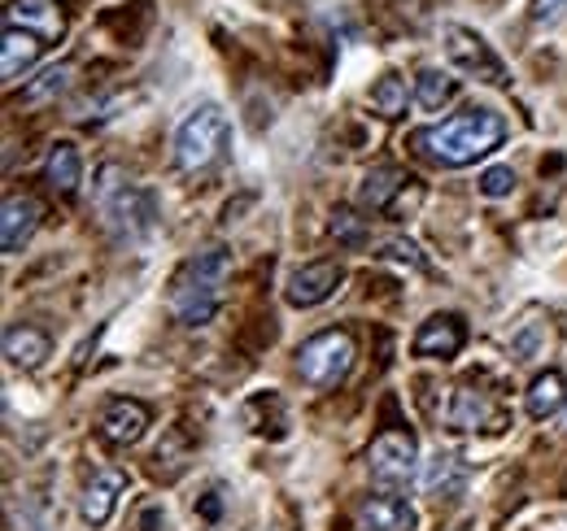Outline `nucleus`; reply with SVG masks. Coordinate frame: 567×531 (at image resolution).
<instances>
[{"label": "nucleus", "mask_w": 567, "mask_h": 531, "mask_svg": "<svg viewBox=\"0 0 567 531\" xmlns=\"http://www.w3.org/2000/svg\"><path fill=\"white\" fill-rule=\"evenodd\" d=\"M502 139H506L502 114L472 105V110H463V114H454V118H445V123L420 127V132L411 135V148H415L420 157H427V162H436V166L458 170V166H472V162L489 157Z\"/></svg>", "instance_id": "nucleus-1"}, {"label": "nucleus", "mask_w": 567, "mask_h": 531, "mask_svg": "<svg viewBox=\"0 0 567 531\" xmlns=\"http://www.w3.org/2000/svg\"><path fill=\"white\" fill-rule=\"evenodd\" d=\"M231 274V253L223 244L202 249L197 258L179 266V274L171 279V314L184 327H206L214 314L223 310V288Z\"/></svg>", "instance_id": "nucleus-2"}, {"label": "nucleus", "mask_w": 567, "mask_h": 531, "mask_svg": "<svg viewBox=\"0 0 567 531\" xmlns=\"http://www.w3.org/2000/svg\"><path fill=\"white\" fill-rule=\"evenodd\" d=\"M96 209L105 218V227L118 240H141L153 227V197L136 188L118 166H101L96 175Z\"/></svg>", "instance_id": "nucleus-3"}, {"label": "nucleus", "mask_w": 567, "mask_h": 531, "mask_svg": "<svg viewBox=\"0 0 567 531\" xmlns=\"http://www.w3.org/2000/svg\"><path fill=\"white\" fill-rule=\"evenodd\" d=\"M354 357H358L354 335L341 332V327H332V332L310 335V340L297 348V375H301V384L328 393V388H337V384L350 379Z\"/></svg>", "instance_id": "nucleus-4"}, {"label": "nucleus", "mask_w": 567, "mask_h": 531, "mask_svg": "<svg viewBox=\"0 0 567 531\" xmlns=\"http://www.w3.org/2000/svg\"><path fill=\"white\" fill-rule=\"evenodd\" d=\"M227 139H231V127L223 118L218 105H202L184 118V127L175 135V166L197 175V170H210L214 162L227 153Z\"/></svg>", "instance_id": "nucleus-5"}, {"label": "nucleus", "mask_w": 567, "mask_h": 531, "mask_svg": "<svg viewBox=\"0 0 567 531\" xmlns=\"http://www.w3.org/2000/svg\"><path fill=\"white\" fill-rule=\"evenodd\" d=\"M415 462H420V445L406 427H384L371 440L367 466H371V479L380 488H406L415 479Z\"/></svg>", "instance_id": "nucleus-6"}, {"label": "nucleus", "mask_w": 567, "mask_h": 531, "mask_svg": "<svg viewBox=\"0 0 567 531\" xmlns=\"http://www.w3.org/2000/svg\"><path fill=\"white\" fill-rule=\"evenodd\" d=\"M441 40H445V58H450L454 70H463V74H472V79H481V83H489V87H502V83H506L502 58H497L476 31L450 22V27L441 31Z\"/></svg>", "instance_id": "nucleus-7"}, {"label": "nucleus", "mask_w": 567, "mask_h": 531, "mask_svg": "<svg viewBox=\"0 0 567 531\" xmlns=\"http://www.w3.org/2000/svg\"><path fill=\"white\" fill-rule=\"evenodd\" d=\"M450 427L454 431H502L506 427V414L497 405L494 393H485L476 379H463L454 388V400H450Z\"/></svg>", "instance_id": "nucleus-8"}, {"label": "nucleus", "mask_w": 567, "mask_h": 531, "mask_svg": "<svg viewBox=\"0 0 567 531\" xmlns=\"http://www.w3.org/2000/svg\"><path fill=\"white\" fill-rule=\"evenodd\" d=\"M341 279H346V270L337 262H306L288 274L284 296H288V305H297V310H315V305H323V301L341 288Z\"/></svg>", "instance_id": "nucleus-9"}, {"label": "nucleus", "mask_w": 567, "mask_h": 531, "mask_svg": "<svg viewBox=\"0 0 567 531\" xmlns=\"http://www.w3.org/2000/svg\"><path fill=\"white\" fill-rule=\"evenodd\" d=\"M40 218H44L40 200L27 197V192H13V197L4 200V214H0V249L4 253H22V244L40 227Z\"/></svg>", "instance_id": "nucleus-10"}, {"label": "nucleus", "mask_w": 567, "mask_h": 531, "mask_svg": "<svg viewBox=\"0 0 567 531\" xmlns=\"http://www.w3.org/2000/svg\"><path fill=\"white\" fill-rule=\"evenodd\" d=\"M467 344V327H463V319L458 314H432L420 335H415V357H441V362H450V357H458V348Z\"/></svg>", "instance_id": "nucleus-11"}, {"label": "nucleus", "mask_w": 567, "mask_h": 531, "mask_svg": "<svg viewBox=\"0 0 567 531\" xmlns=\"http://www.w3.org/2000/svg\"><path fill=\"white\" fill-rule=\"evenodd\" d=\"M9 27H22L31 35H40L44 44L66 35V13L58 0H13L9 4Z\"/></svg>", "instance_id": "nucleus-12"}, {"label": "nucleus", "mask_w": 567, "mask_h": 531, "mask_svg": "<svg viewBox=\"0 0 567 531\" xmlns=\"http://www.w3.org/2000/svg\"><path fill=\"white\" fill-rule=\"evenodd\" d=\"M411 184H415V179H411L402 166H375V170L358 184V209H362V214H389L393 200L402 197Z\"/></svg>", "instance_id": "nucleus-13"}, {"label": "nucleus", "mask_w": 567, "mask_h": 531, "mask_svg": "<svg viewBox=\"0 0 567 531\" xmlns=\"http://www.w3.org/2000/svg\"><path fill=\"white\" fill-rule=\"evenodd\" d=\"M123 488H127V475H123V470H101V475H92V483H87L83 497H79V514H83L92 528H105V523L114 519V506H118Z\"/></svg>", "instance_id": "nucleus-14"}, {"label": "nucleus", "mask_w": 567, "mask_h": 531, "mask_svg": "<svg viewBox=\"0 0 567 531\" xmlns=\"http://www.w3.org/2000/svg\"><path fill=\"white\" fill-rule=\"evenodd\" d=\"M148 427V405L132 397H114L101 409V436L110 445H136Z\"/></svg>", "instance_id": "nucleus-15"}, {"label": "nucleus", "mask_w": 567, "mask_h": 531, "mask_svg": "<svg viewBox=\"0 0 567 531\" xmlns=\"http://www.w3.org/2000/svg\"><path fill=\"white\" fill-rule=\"evenodd\" d=\"M354 519L362 531H415V510L402 497H367Z\"/></svg>", "instance_id": "nucleus-16"}, {"label": "nucleus", "mask_w": 567, "mask_h": 531, "mask_svg": "<svg viewBox=\"0 0 567 531\" xmlns=\"http://www.w3.org/2000/svg\"><path fill=\"white\" fill-rule=\"evenodd\" d=\"M40 53H44V40L40 35H31L22 27H4V35H0V74H4V83H13L18 74H27V70L40 62Z\"/></svg>", "instance_id": "nucleus-17"}, {"label": "nucleus", "mask_w": 567, "mask_h": 531, "mask_svg": "<svg viewBox=\"0 0 567 531\" xmlns=\"http://www.w3.org/2000/svg\"><path fill=\"white\" fill-rule=\"evenodd\" d=\"M467 488V462L458 454H436L424 470V492L432 501H458Z\"/></svg>", "instance_id": "nucleus-18"}, {"label": "nucleus", "mask_w": 567, "mask_h": 531, "mask_svg": "<svg viewBox=\"0 0 567 531\" xmlns=\"http://www.w3.org/2000/svg\"><path fill=\"white\" fill-rule=\"evenodd\" d=\"M49 348H53V340L40 332V327H31V323H13L4 332V357H9V366L35 371L49 357Z\"/></svg>", "instance_id": "nucleus-19"}, {"label": "nucleus", "mask_w": 567, "mask_h": 531, "mask_svg": "<svg viewBox=\"0 0 567 531\" xmlns=\"http://www.w3.org/2000/svg\"><path fill=\"white\" fill-rule=\"evenodd\" d=\"M44 175H49L53 192L74 197V192H79V184H83V162H79V148H74V144H66V139H58V144H53V153H49V162H44Z\"/></svg>", "instance_id": "nucleus-20"}, {"label": "nucleus", "mask_w": 567, "mask_h": 531, "mask_svg": "<svg viewBox=\"0 0 567 531\" xmlns=\"http://www.w3.org/2000/svg\"><path fill=\"white\" fill-rule=\"evenodd\" d=\"M524 405H528V414H533V418H555V414L567 405L564 375H559V371L537 375V379L528 384V397H524Z\"/></svg>", "instance_id": "nucleus-21"}, {"label": "nucleus", "mask_w": 567, "mask_h": 531, "mask_svg": "<svg viewBox=\"0 0 567 531\" xmlns=\"http://www.w3.org/2000/svg\"><path fill=\"white\" fill-rule=\"evenodd\" d=\"M371 110L380 114V118H402L406 114V105H411V87H406V79L402 74H384L375 87H371Z\"/></svg>", "instance_id": "nucleus-22"}, {"label": "nucleus", "mask_w": 567, "mask_h": 531, "mask_svg": "<svg viewBox=\"0 0 567 531\" xmlns=\"http://www.w3.org/2000/svg\"><path fill=\"white\" fill-rule=\"evenodd\" d=\"M454 92H458V83H454L445 70L427 66L415 74V101H420V110H441V105H450Z\"/></svg>", "instance_id": "nucleus-23"}, {"label": "nucleus", "mask_w": 567, "mask_h": 531, "mask_svg": "<svg viewBox=\"0 0 567 531\" xmlns=\"http://www.w3.org/2000/svg\"><path fill=\"white\" fill-rule=\"evenodd\" d=\"M71 79H74V66H53V70H44L31 87H27V96L31 101H49V96H62L66 87H71Z\"/></svg>", "instance_id": "nucleus-24"}, {"label": "nucleus", "mask_w": 567, "mask_h": 531, "mask_svg": "<svg viewBox=\"0 0 567 531\" xmlns=\"http://www.w3.org/2000/svg\"><path fill=\"white\" fill-rule=\"evenodd\" d=\"M332 236L341 244H362L367 240V218H358L354 209H337L332 214Z\"/></svg>", "instance_id": "nucleus-25"}, {"label": "nucleus", "mask_w": 567, "mask_h": 531, "mask_svg": "<svg viewBox=\"0 0 567 531\" xmlns=\"http://www.w3.org/2000/svg\"><path fill=\"white\" fill-rule=\"evenodd\" d=\"M515 188V170L511 166H494V170H485V179H481V192L485 197H506Z\"/></svg>", "instance_id": "nucleus-26"}, {"label": "nucleus", "mask_w": 567, "mask_h": 531, "mask_svg": "<svg viewBox=\"0 0 567 531\" xmlns=\"http://www.w3.org/2000/svg\"><path fill=\"white\" fill-rule=\"evenodd\" d=\"M533 22L537 27H559V22H567V0H533Z\"/></svg>", "instance_id": "nucleus-27"}, {"label": "nucleus", "mask_w": 567, "mask_h": 531, "mask_svg": "<svg viewBox=\"0 0 567 531\" xmlns=\"http://www.w3.org/2000/svg\"><path fill=\"white\" fill-rule=\"evenodd\" d=\"M384 258H393V262H411L415 270H424V258H420V249H415L411 240H406V244H402V240L384 244Z\"/></svg>", "instance_id": "nucleus-28"}, {"label": "nucleus", "mask_w": 567, "mask_h": 531, "mask_svg": "<svg viewBox=\"0 0 567 531\" xmlns=\"http://www.w3.org/2000/svg\"><path fill=\"white\" fill-rule=\"evenodd\" d=\"M555 427H559V431H564V436H567V405H564V409H559V414H555Z\"/></svg>", "instance_id": "nucleus-29"}]
</instances>
